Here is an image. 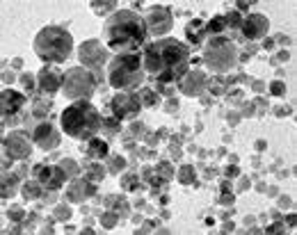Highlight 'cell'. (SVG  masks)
Returning a JSON list of instances; mask_svg holds the SVG:
<instances>
[{"mask_svg":"<svg viewBox=\"0 0 297 235\" xmlns=\"http://www.w3.org/2000/svg\"><path fill=\"white\" fill-rule=\"evenodd\" d=\"M122 185H124V190H135V187H137V181H135L133 176H126L122 181Z\"/></svg>","mask_w":297,"mask_h":235,"instance_id":"cell-36","label":"cell"},{"mask_svg":"<svg viewBox=\"0 0 297 235\" xmlns=\"http://www.w3.org/2000/svg\"><path fill=\"white\" fill-rule=\"evenodd\" d=\"M18 185V173H7L3 176V197H12Z\"/></svg>","mask_w":297,"mask_h":235,"instance_id":"cell-21","label":"cell"},{"mask_svg":"<svg viewBox=\"0 0 297 235\" xmlns=\"http://www.w3.org/2000/svg\"><path fill=\"white\" fill-rule=\"evenodd\" d=\"M39 185H42V183H32V185H25L23 187V192H25V197H28V199H37L39 197V194H42V192H39Z\"/></svg>","mask_w":297,"mask_h":235,"instance_id":"cell-30","label":"cell"},{"mask_svg":"<svg viewBox=\"0 0 297 235\" xmlns=\"http://www.w3.org/2000/svg\"><path fill=\"white\" fill-rule=\"evenodd\" d=\"M270 91H272L274 96H284L286 87H284V83H272V85H270Z\"/></svg>","mask_w":297,"mask_h":235,"instance_id":"cell-37","label":"cell"},{"mask_svg":"<svg viewBox=\"0 0 297 235\" xmlns=\"http://www.w3.org/2000/svg\"><path fill=\"white\" fill-rule=\"evenodd\" d=\"M103 169H101V167H92V169H89V176H87V181H94V183H98V181H103Z\"/></svg>","mask_w":297,"mask_h":235,"instance_id":"cell-33","label":"cell"},{"mask_svg":"<svg viewBox=\"0 0 297 235\" xmlns=\"http://www.w3.org/2000/svg\"><path fill=\"white\" fill-rule=\"evenodd\" d=\"M142 78H144V66H142V57H140L137 53L117 55L108 69L110 85L119 91L135 89V87L142 83Z\"/></svg>","mask_w":297,"mask_h":235,"instance_id":"cell-5","label":"cell"},{"mask_svg":"<svg viewBox=\"0 0 297 235\" xmlns=\"http://www.w3.org/2000/svg\"><path fill=\"white\" fill-rule=\"evenodd\" d=\"M78 57H80V64H85V69L89 71H98L101 66L108 62V50L103 48L98 42H83L78 48Z\"/></svg>","mask_w":297,"mask_h":235,"instance_id":"cell-9","label":"cell"},{"mask_svg":"<svg viewBox=\"0 0 297 235\" xmlns=\"http://www.w3.org/2000/svg\"><path fill=\"white\" fill-rule=\"evenodd\" d=\"M34 178H37L46 190H60L62 183H64V178H67V173H64V169L60 165L57 167L39 165V167H34Z\"/></svg>","mask_w":297,"mask_h":235,"instance_id":"cell-12","label":"cell"},{"mask_svg":"<svg viewBox=\"0 0 297 235\" xmlns=\"http://www.w3.org/2000/svg\"><path fill=\"white\" fill-rule=\"evenodd\" d=\"M62 130L73 140H92L101 130V114L87 99L75 101L62 112Z\"/></svg>","mask_w":297,"mask_h":235,"instance_id":"cell-3","label":"cell"},{"mask_svg":"<svg viewBox=\"0 0 297 235\" xmlns=\"http://www.w3.org/2000/svg\"><path fill=\"white\" fill-rule=\"evenodd\" d=\"M224 23H226V30H240L243 28V18H240V12H229L224 16Z\"/></svg>","mask_w":297,"mask_h":235,"instance_id":"cell-24","label":"cell"},{"mask_svg":"<svg viewBox=\"0 0 297 235\" xmlns=\"http://www.w3.org/2000/svg\"><path fill=\"white\" fill-rule=\"evenodd\" d=\"M174 25V16L169 12V7H163V5H153L149 7V14H147V30L149 34L153 37H163L172 30Z\"/></svg>","mask_w":297,"mask_h":235,"instance_id":"cell-8","label":"cell"},{"mask_svg":"<svg viewBox=\"0 0 297 235\" xmlns=\"http://www.w3.org/2000/svg\"><path fill=\"white\" fill-rule=\"evenodd\" d=\"M179 181L183 183V185H192L194 183V169L190 165H185V167H181V171H179Z\"/></svg>","mask_w":297,"mask_h":235,"instance_id":"cell-26","label":"cell"},{"mask_svg":"<svg viewBox=\"0 0 297 235\" xmlns=\"http://www.w3.org/2000/svg\"><path fill=\"white\" fill-rule=\"evenodd\" d=\"M32 140H34V144H37L39 149L50 151V149H55V146H60V140H62V137H60L57 128H55L50 121H42V124L34 128Z\"/></svg>","mask_w":297,"mask_h":235,"instance_id":"cell-13","label":"cell"},{"mask_svg":"<svg viewBox=\"0 0 297 235\" xmlns=\"http://www.w3.org/2000/svg\"><path fill=\"white\" fill-rule=\"evenodd\" d=\"M48 110H50V101H44V103H37V105H34V114H37L39 119H44Z\"/></svg>","mask_w":297,"mask_h":235,"instance_id":"cell-32","label":"cell"},{"mask_svg":"<svg viewBox=\"0 0 297 235\" xmlns=\"http://www.w3.org/2000/svg\"><path fill=\"white\" fill-rule=\"evenodd\" d=\"M39 91H44V94L53 96L55 91L60 89V87L64 85V75L60 73V69L55 64H46L42 71H39Z\"/></svg>","mask_w":297,"mask_h":235,"instance_id":"cell-15","label":"cell"},{"mask_svg":"<svg viewBox=\"0 0 297 235\" xmlns=\"http://www.w3.org/2000/svg\"><path fill=\"white\" fill-rule=\"evenodd\" d=\"M155 171H158L160 178H165V181H169V178L174 176V169H172V165H169V162H160Z\"/></svg>","mask_w":297,"mask_h":235,"instance_id":"cell-28","label":"cell"},{"mask_svg":"<svg viewBox=\"0 0 297 235\" xmlns=\"http://www.w3.org/2000/svg\"><path fill=\"white\" fill-rule=\"evenodd\" d=\"M140 103H142L144 107H153L155 103H158V94L151 89H142V94H140Z\"/></svg>","mask_w":297,"mask_h":235,"instance_id":"cell-25","label":"cell"},{"mask_svg":"<svg viewBox=\"0 0 297 235\" xmlns=\"http://www.w3.org/2000/svg\"><path fill=\"white\" fill-rule=\"evenodd\" d=\"M238 173H240L238 167H229V169H226V176H229V178H235Z\"/></svg>","mask_w":297,"mask_h":235,"instance_id":"cell-40","label":"cell"},{"mask_svg":"<svg viewBox=\"0 0 297 235\" xmlns=\"http://www.w3.org/2000/svg\"><path fill=\"white\" fill-rule=\"evenodd\" d=\"M142 66L163 85L181 80L188 69V46L179 39H158L144 50Z\"/></svg>","mask_w":297,"mask_h":235,"instance_id":"cell-1","label":"cell"},{"mask_svg":"<svg viewBox=\"0 0 297 235\" xmlns=\"http://www.w3.org/2000/svg\"><path fill=\"white\" fill-rule=\"evenodd\" d=\"M96 89V75L94 71L85 69V66H75V69H69L64 73V85H62V91L64 96L69 99H89Z\"/></svg>","mask_w":297,"mask_h":235,"instance_id":"cell-7","label":"cell"},{"mask_svg":"<svg viewBox=\"0 0 297 235\" xmlns=\"http://www.w3.org/2000/svg\"><path fill=\"white\" fill-rule=\"evenodd\" d=\"M147 21L130 9H119L103 25V39L119 55L137 53L147 42Z\"/></svg>","mask_w":297,"mask_h":235,"instance_id":"cell-2","label":"cell"},{"mask_svg":"<svg viewBox=\"0 0 297 235\" xmlns=\"http://www.w3.org/2000/svg\"><path fill=\"white\" fill-rule=\"evenodd\" d=\"M140 107H142L140 99H137V96H133L130 91H122V94H117V96L112 99V103H110V110H112V114L117 116L119 121L137 116Z\"/></svg>","mask_w":297,"mask_h":235,"instance_id":"cell-11","label":"cell"},{"mask_svg":"<svg viewBox=\"0 0 297 235\" xmlns=\"http://www.w3.org/2000/svg\"><path fill=\"white\" fill-rule=\"evenodd\" d=\"M268 18L263 16V14H249L247 18L243 21V34L245 39H249V42H259V39H263L265 34H268Z\"/></svg>","mask_w":297,"mask_h":235,"instance_id":"cell-16","label":"cell"},{"mask_svg":"<svg viewBox=\"0 0 297 235\" xmlns=\"http://www.w3.org/2000/svg\"><path fill=\"white\" fill-rule=\"evenodd\" d=\"M21 83H23V89L25 91H32L34 89V75L32 73H25L23 78H21Z\"/></svg>","mask_w":297,"mask_h":235,"instance_id":"cell-34","label":"cell"},{"mask_svg":"<svg viewBox=\"0 0 297 235\" xmlns=\"http://www.w3.org/2000/svg\"><path fill=\"white\" fill-rule=\"evenodd\" d=\"M34 53L46 64H62L73 53V37L60 25H48L34 37Z\"/></svg>","mask_w":297,"mask_h":235,"instance_id":"cell-4","label":"cell"},{"mask_svg":"<svg viewBox=\"0 0 297 235\" xmlns=\"http://www.w3.org/2000/svg\"><path fill=\"white\" fill-rule=\"evenodd\" d=\"M89 7H92L94 14H101V16H103V14H110L112 9H117V3H114V0H105V3L92 0V3H89Z\"/></svg>","mask_w":297,"mask_h":235,"instance_id":"cell-22","label":"cell"},{"mask_svg":"<svg viewBox=\"0 0 297 235\" xmlns=\"http://www.w3.org/2000/svg\"><path fill=\"white\" fill-rule=\"evenodd\" d=\"M60 167L64 169L67 176H75V173H78V165H75L73 160H62V162H60Z\"/></svg>","mask_w":297,"mask_h":235,"instance_id":"cell-29","label":"cell"},{"mask_svg":"<svg viewBox=\"0 0 297 235\" xmlns=\"http://www.w3.org/2000/svg\"><path fill=\"white\" fill-rule=\"evenodd\" d=\"M87 153L89 158H105L108 155V144L103 140H98V137H92L87 144Z\"/></svg>","mask_w":297,"mask_h":235,"instance_id":"cell-20","label":"cell"},{"mask_svg":"<svg viewBox=\"0 0 297 235\" xmlns=\"http://www.w3.org/2000/svg\"><path fill=\"white\" fill-rule=\"evenodd\" d=\"M3 151H5V155H7L9 162L12 160H28L30 151H32V144H30L25 132H12V135L5 137Z\"/></svg>","mask_w":297,"mask_h":235,"instance_id":"cell-10","label":"cell"},{"mask_svg":"<svg viewBox=\"0 0 297 235\" xmlns=\"http://www.w3.org/2000/svg\"><path fill=\"white\" fill-rule=\"evenodd\" d=\"M94 194V187H92V181H83V178H78V181H73L71 190H69V199L71 201H83V199L92 197Z\"/></svg>","mask_w":297,"mask_h":235,"instance_id":"cell-19","label":"cell"},{"mask_svg":"<svg viewBox=\"0 0 297 235\" xmlns=\"http://www.w3.org/2000/svg\"><path fill=\"white\" fill-rule=\"evenodd\" d=\"M55 217H60V219H69V210L64 206H60L57 210H55Z\"/></svg>","mask_w":297,"mask_h":235,"instance_id":"cell-39","label":"cell"},{"mask_svg":"<svg viewBox=\"0 0 297 235\" xmlns=\"http://www.w3.org/2000/svg\"><path fill=\"white\" fill-rule=\"evenodd\" d=\"M181 91L183 94H188V96H197L204 91V87H206V78H204V73L201 71H192V73H185L183 78H181Z\"/></svg>","mask_w":297,"mask_h":235,"instance_id":"cell-17","label":"cell"},{"mask_svg":"<svg viewBox=\"0 0 297 235\" xmlns=\"http://www.w3.org/2000/svg\"><path fill=\"white\" fill-rule=\"evenodd\" d=\"M185 37H188V42L194 44V46L204 44V37H206V23H204V18H194V21H190L188 25H185Z\"/></svg>","mask_w":297,"mask_h":235,"instance_id":"cell-18","label":"cell"},{"mask_svg":"<svg viewBox=\"0 0 297 235\" xmlns=\"http://www.w3.org/2000/svg\"><path fill=\"white\" fill-rule=\"evenodd\" d=\"M226 30V23H224V16H213L208 23H206V32L215 34V37H220V32Z\"/></svg>","mask_w":297,"mask_h":235,"instance_id":"cell-23","label":"cell"},{"mask_svg":"<svg viewBox=\"0 0 297 235\" xmlns=\"http://www.w3.org/2000/svg\"><path fill=\"white\" fill-rule=\"evenodd\" d=\"M25 105V96L21 91H14V89H5L3 96H0V110H3V116L9 121V124H14V116L21 112V107Z\"/></svg>","mask_w":297,"mask_h":235,"instance_id":"cell-14","label":"cell"},{"mask_svg":"<svg viewBox=\"0 0 297 235\" xmlns=\"http://www.w3.org/2000/svg\"><path fill=\"white\" fill-rule=\"evenodd\" d=\"M124 167H126V160H124L122 155H112V160L108 162V169L112 171V173H119V171L124 169Z\"/></svg>","mask_w":297,"mask_h":235,"instance_id":"cell-27","label":"cell"},{"mask_svg":"<svg viewBox=\"0 0 297 235\" xmlns=\"http://www.w3.org/2000/svg\"><path fill=\"white\" fill-rule=\"evenodd\" d=\"M101 124H103V121H101ZM105 130L108 132H117L119 130V119H114V121H105Z\"/></svg>","mask_w":297,"mask_h":235,"instance_id":"cell-38","label":"cell"},{"mask_svg":"<svg viewBox=\"0 0 297 235\" xmlns=\"http://www.w3.org/2000/svg\"><path fill=\"white\" fill-rule=\"evenodd\" d=\"M101 224H103L105 228H112L114 224H117V214H114L112 210H110V212H105L103 217H101Z\"/></svg>","mask_w":297,"mask_h":235,"instance_id":"cell-31","label":"cell"},{"mask_svg":"<svg viewBox=\"0 0 297 235\" xmlns=\"http://www.w3.org/2000/svg\"><path fill=\"white\" fill-rule=\"evenodd\" d=\"M7 217L12 219V222H18V219L25 217V212H23V208H12V210L7 212Z\"/></svg>","mask_w":297,"mask_h":235,"instance_id":"cell-35","label":"cell"},{"mask_svg":"<svg viewBox=\"0 0 297 235\" xmlns=\"http://www.w3.org/2000/svg\"><path fill=\"white\" fill-rule=\"evenodd\" d=\"M204 64L215 73H226L238 64V50L226 37H213L204 48Z\"/></svg>","mask_w":297,"mask_h":235,"instance_id":"cell-6","label":"cell"}]
</instances>
